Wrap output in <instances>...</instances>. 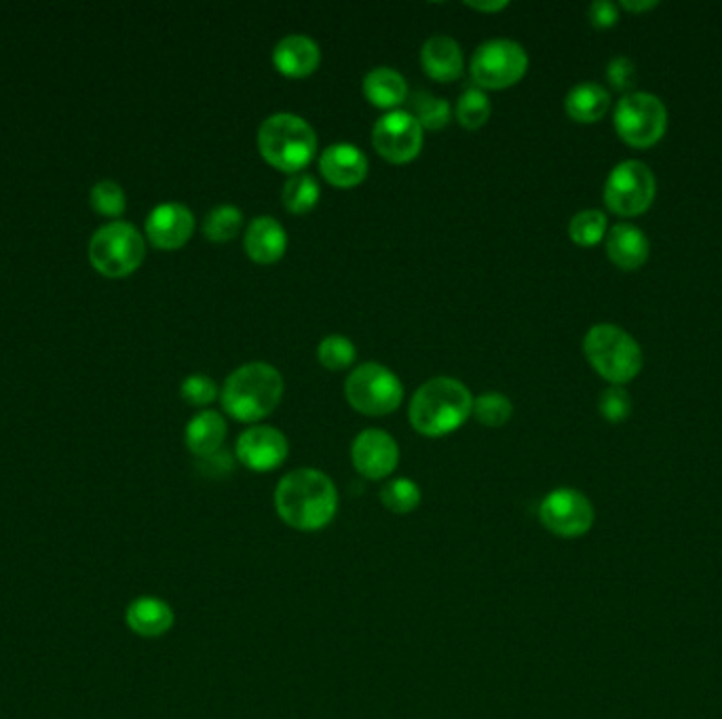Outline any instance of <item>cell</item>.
Returning <instances> with one entry per match:
<instances>
[{"instance_id": "6da1fadb", "label": "cell", "mask_w": 722, "mask_h": 719, "mask_svg": "<svg viewBox=\"0 0 722 719\" xmlns=\"http://www.w3.org/2000/svg\"><path fill=\"white\" fill-rule=\"evenodd\" d=\"M279 519L298 532H320L338 513V490L320 468H296L275 488Z\"/></svg>"}, {"instance_id": "7a4b0ae2", "label": "cell", "mask_w": 722, "mask_h": 719, "mask_svg": "<svg viewBox=\"0 0 722 719\" xmlns=\"http://www.w3.org/2000/svg\"><path fill=\"white\" fill-rule=\"evenodd\" d=\"M284 378L279 369L264 361L237 367L220 389L222 409L237 422L253 425L269 418L284 396Z\"/></svg>"}, {"instance_id": "3957f363", "label": "cell", "mask_w": 722, "mask_h": 719, "mask_svg": "<svg viewBox=\"0 0 722 719\" xmlns=\"http://www.w3.org/2000/svg\"><path fill=\"white\" fill-rule=\"evenodd\" d=\"M471 409L470 389L457 378L437 376L416 389L408 407V418L419 434L439 439L459 431L468 422Z\"/></svg>"}, {"instance_id": "277c9868", "label": "cell", "mask_w": 722, "mask_h": 719, "mask_svg": "<svg viewBox=\"0 0 722 719\" xmlns=\"http://www.w3.org/2000/svg\"><path fill=\"white\" fill-rule=\"evenodd\" d=\"M258 152L275 169L284 174H302L318 152L315 129L298 114L277 112L258 127Z\"/></svg>"}, {"instance_id": "5b68a950", "label": "cell", "mask_w": 722, "mask_h": 719, "mask_svg": "<svg viewBox=\"0 0 722 719\" xmlns=\"http://www.w3.org/2000/svg\"><path fill=\"white\" fill-rule=\"evenodd\" d=\"M583 353L589 365L614 387L634 380L643 369V349L617 325H594L585 333Z\"/></svg>"}, {"instance_id": "8992f818", "label": "cell", "mask_w": 722, "mask_h": 719, "mask_svg": "<svg viewBox=\"0 0 722 719\" xmlns=\"http://www.w3.org/2000/svg\"><path fill=\"white\" fill-rule=\"evenodd\" d=\"M145 257V237L129 222L114 219L104 224L100 230H96L89 243V260L94 268L112 279L136 273Z\"/></svg>"}, {"instance_id": "52a82bcc", "label": "cell", "mask_w": 722, "mask_h": 719, "mask_svg": "<svg viewBox=\"0 0 722 719\" xmlns=\"http://www.w3.org/2000/svg\"><path fill=\"white\" fill-rule=\"evenodd\" d=\"M347 403L370 418L389 416L403 401V384L398 376L381 363H361L345 380Z\"/></svg>"}, {"instance_id": "ba28073f", "label": "cell", "mask_w": 722, "mask_h": 719, "mask_svg": "<svg viewBox=\"0 0 722 719\" xmlns=\"http://www.w3.org/2000/svg\"><path fill=\"white\" fill-rule=\"evenodd\" d=\"M528 71V53L511 38H490L471 55L470 74L482 91H503L518 85Z\"/></svg>"}, {"instance_id": "9c48e42d", "label": "cell", "mask_w": 722, "mask_h": 719, "mask_svg": "<svg viewBox=\"0 0 722 719\" xmlns=\"http://www.w3.org/2000/svg\"><path fill=\"white\" fill-rule=\"evenodd\" d=\"M614 129L634 148L657 144L668 129V110L650 93H627L614 109Z\"/></svg>"}, {"instance_id": "30bf717a", "label": "cell", "mask_w": 722, "mask_h": 719, "mask_svg": "<svg viewBox=\"0 0 722 719\" xmlns=\"http://www.w3.org/2000/svg\"><path fill=\"white\" fill-rule=\"evenodd\" d=\"M657 180L640 161H623L614 167L605 184V201L619 216L645 214L655 199Z\"/></svg>"}, {"instance_id": "8fae6325", "label": "cell", "mask_w": 722, "mask_h": 719, "mask_svg": "<svg viewBox=\"0 0 722 719\" xmlns=\"http://www.w3.org/2000/svg\"><path fill=\"white\" fill-rule=\"evenodd\" d=\"M543 528L558 539H581L594 528L596 510L592 501L573 488H558L539 506Z\"/></svg>"}, {"instance_id": "7c38bea8", "label": "cell", "mask_w": 722, "mask_h": 719, "mask_svg": "<svg viewBox=\"0 0 722 719\" xmlns=\"http://www.w3.org/2000/svg\"><path fill=\"white\" fill-rule=\"evenodd\" d=\"M425 144V129L408 110H394L372 127V146L391 165L412 163Z\"/></svg>"}, {"instance_id": "4fadbf2b", "label": "cell", "mask_w": 722, "mask_h": 719, "mask_svg": "<svg viewBox=\"0 0 722 719\" xmlns=\"http://www.w3.org/2000/svg\"><path fill=\"white\" fill-rule=\"evenodd\" d=\"M288 437L275 427L253 425L237 437L235 456L253 472H271L288 461Z\"/></svg>"}, {"instance_id": "5bb4252c", "label": "cell", "mask_w": 722, "mask_h": 719, "mask_svg": "<svg viewBox=\"0 0 722 719\" xmlns=\"http://www.w3.org/2000/svg\"><path fill=\"white\" fill-rule=\"evenodd\" d=\"M351 463L370 481L387 479L399 465L398 441L383 429H365L351 443Z\"/></svg>"}, {"instance_id": "9a60e30c", "label": "cell", "mask_w": 722, "mask_h": 719, "mask_svg": "<svg viewBox=\"0 0 722 719\" xmlns=\"http://www.w3.org/2000/svg\"><path fill=\"white\" fill-rule=\"evenodd\" d=\"M192 232L195 216L182 203H161L146 217V237L157 250H180L190 241Z\"/></svg>"}, {"instance_id": "2e32d148", "label": "cell", "mask_w": 722, "mask_h": 719, "mask_svg": "<svg viewBox=\"0 0 722 719\" xmlns=\"http://www.w3.org/2000/svg\"><path fill=\"white\" fill-rule=\"evenodd\" d=\"M368 156L358 146L347 142L327 146L320 156V172L324 180L340 190H349L363 184L368 178Z\"/></svg>"}, {"instance_id": "e0dca14e", "label": "cell", "mask_w": 722, "mask_h": 719, "mask_svg": "<svg viewBox=\"0 0 722 719\" xmlns=\"http://www.w3.org/2000/svg\"><path fill=\"white\" fill-rule=\"evenodd\" d=\"M244 248L252 262L271 266L288 252V232L273 216L253 217L244 235Z\"/></svg>"}, {"instance_id": "ac0fdd59", "label": "cell", "mask_w": 722, "mask_h": 719, "mask_svg": "<svg viewBox=\"0 0 722 719\" xmlns=\"http://www.w3.org/2000/svg\"><path fill=\"white\" fill-rule=\"evenodd\" d=\"M322 64V49L311 37L288 35L273 49V66L286 78H307Z\"/></svg>"}, {"instance_id": "d6986e66", "label": "cell", "mask_w": 722, "mask_h": 719, "mask_svg": "<svg viewBox=\"0 0 722 719\" xmlns=\"http://www.w3.org/2000/svg\"><path fill=\"white\" fill-rule=\"evenodd\" d=\"M423 73L437 83H455L465 73V58L461 45L448 35H435L421 49Z\"/></svg>"}, {"instance_id": "ffe728a7", "label": "cell", "mask_w": 722, "mask_h": 719, "mask_svg": "<svg viewBox=\"0 0 722 719\" xmlns=\"http://www.w3.org/2000/svg\"><path fill=\"white\" fill-rule=\"evenodd\" d=\"M361 89H363L365 100L374 109L387 110V112L398 110L410 98L408 80L403 78V74L389 66H378L365 74Z\"/></svg>"}, {"instance_id": "44dd1931", "label": "cell", "mask_w": 722, "mask_h": 719, "mask_svg": "<svg viewBox=\"0 0 722 719\" xmlns=\"http://www.w3.org/2000/svg\"><path fill=\"white\" fill-rule=\"evenodd\" d=\"M226 432L224 416L214 409H203L186 425L184 441L192 456L206 461L222 450Z\"/></svg>"}, {"instance_id": "7402d4cb", "label": "cell", "mask_w": 722, "mask_h": 719, "mask_svg": "<svg viewBox=\"0 0 722 719\" xmlns=\"http://www.w3.org/2000/svg\"><path fill=\"white\" fill-rule=\"evenodd\" d=\"M607 253L621 270H636L649 257V239L632 224H617L607 237Z\"/></svg>"}, {"instance_id": "603a6c76", "label": "cell", "mask_w": 722, "mask_h": 719, "mask_svg": "<svg viewBox=\"0 0 722 719\" xmlns=\"http://www.w3.org/2000/svg\"><path fill=\"white\" fill-rule=\"evenodd\" d=\"M125 618L129 629L140 638H161L176 622L172 606L159 597H138L129 604Z\"/></svg>"}, {"instance_id": "cb8c5ba5", "label": "cell", "mask_w": 722, "mask_h": 719, "mask_svg": "<svg viewBox=\"0 0 722 719\" xmlns=\"http://www.w3.org/2000/svg\"><path fill=\"white\" fill-rule=\"evenodd\" d=\"M609 106H611V96L598 83H578L564 100L567 114L577 123L600 121L607 114Z\"/></svg>"}, {"instance_id": "d4e9b609", "label": "cell", "mask_w": 722, "mask_h": 719, "mask_svg": "<svg viewBox=\"0 0 722 719\" xmlns=\"http://www.w3.org/2000/svg\"><path fill=\"white\" fill-rule=\"evenodd\" d=\"M320 199H322L320 181L304 172L289 176L282 190V203L294 216H304V214L313 212L318 207Z\"/></svg>"}, {"instance_id": "484cf974", "label": "cell", "mask_w": 722, "mask_h": 719, "mask_svg": "<svg viewBox=\"0 0 722 719\" xmlns=\"http://www.w3.org/2000/svg\"><path fill=\"white\" fill-rule=\"evenodd\" d=\"M410 114L427 131H441L452 121L450 104L430 91H414L410 98Z\"/></svg>"}, {"instance_id": "4316f807", "label": "cell", "mask_w": 722, "mask_h": 719, "mask_svg": "<svg viewBox=\"0 0 722 719\" xmlns=\"http://www.w3.org/2000/svg\"><path fill=\"white\" fill-rule=\"evenodd\" d=\"M493 114V104L490 98L486 96V91H482L480 87L470 85L457 100L455 106V118L457 123L468 129V131H475L480 127H484L488 123Z\"/></svg>"}, {"instance_id": "83f0119b", "label": "cell", "mask_w": 722, "mask_h": 719, "mask_svg": "<svg viewBox=\"0 0 722 719\" xmlns=\"http://www.w3.org/2000/svg\"><path fill=\"white\" fill-rule=\"evenodd\" d=\"M421 501H423V494H421L419 483L408 477L389 479L381 488V503L394 515L414 513L421 506Z\"/></svg>"}, {"instance_id": "f1b7e54d", "label": "cell", "mask_w": 722, "mask_h": 719, "mask_svg": "<svg viewBox=\"0 0 722 719\" xmlns=\"http://www.w3.org/2000/svg\"><path fill=\"white\" fill-rule=\"evenodd\" d=\"M244 228V212L235 205H217L203 219V235L212 243H228Z\"/></svg>"}, {"instance_id": "f546056e", "label": "cell", "mask_w": 722, "mask_h": 719, "mask_svg": "<svg viewBox=\"0 0 722 719\" xmlns=\"http://www.w3.org/2000/svg\"><path fill=\"white\" fill-rule=\"evenodd\" d=\"M471 416L488 429H501L513 416V403L503 393H484L473 399Z\"/></svg>"}, {"instance_id": "4dcf8cb0", "label": "cell", "mask_w": 722, "mask_h": 719, "mask_svg": "<svg viewBox=\"0 0 722 719\" xmlns=\"http://www.w3.org/2000/svg\"><path fill=\"white\" fill-rule=\"evenodd\" d=\"M358 357L356 344L340 333H329L318 346V360L329 371H343L353 365Z\"/></svg>"}, {"instance_id": "1f68e13d", "label": "cell", "mask_w": 722, "mask_h": 719, "mask_svg": "<svg viewBox=\"0 0 722 719\" xmlns=\"http://www.w3.org/2000/svg\"><path fill=\"white\" fill-rule=\"evenodd\" d=\"M569 235L581 248H594L607 235V216L600 210H583L571 219Z\"/></svg>"}, {"instance_id": "d6a6232c", "label": "cell", "mask_w": 722, "mask_h": 719, "mask_svg": "<svg viewBox=\"0 0 722 719\" xmlns=\"http://www.w3.org/2000/svg\"><path fill=\"white\" fill-rule=\"evenodd\" d=\"M127 199L123 188L116 181H98L91 188V207L107 217H119L125 212Z\"/></svg>"}, {"instance_id": "836d02e7", "label": "cell", "mask_w": 722, "mask_h": 719, "mask_svg": "<svg viewBox=\"0 0 722 719\" xmlns=\"http://www.w3.org/2000/svg\"><path fill=\"white\" fill-rule=\"evenodd\" d=\"M180 395L192 407H206L216 401L220 396V389L210 376L192 374L182 382Z\"/></svg>"}, {"instance_id": "e575fe53", "label": "cell", "mask_w": 722, "mask_h": 719, "mask_svg": "<svg viewBox=\"0 0 722 719\" xmlns=\"http://www.w3.org/2000/svg\"><path fill=\"white\" fill-rule=\"evenodd\" d=\"M598 409L602 414L605 420H609L611 425H619L623 420H627L630 412H632V399L627 395V391L623 387H611L607 389L600 401H598Z\"/></svg>"}, {"instance_id": "d590c367", "label": "cell", "mask_w": 722, "mask_h": 719, "mask_svg": "<svg viewBox=\"0 0 722 719\" xmlns=\"http://www.w3.org/2000/svg\"><path fill=\"white\" fill-rule=\"evenodd\" d=\"M607 78L614 89L630 91L638 80V71L630 58H614L607 68Z\"/></svg>"}, {"instance_id": "8d00e7d4", "label": "cell", "mask_w": 722, "mask_h": 719, "mask_svg": "<svg viewBox=\"0 0 722 719\" xmlns=\"http://www.w3.org/2000/svg\"><path fill=\"white\" fill-rule=\"evenodd\" d=\"M619 20V11H617V4L609 2V0H596L589 4V22L605 30V28H613Z\"/></svg>"}, {"instance_id": "74e56055", "label": "cell", "mask_w": 722, "mask_h": 719, "mask_svg": "<svg viewBox=\"0 0 722 719\" xmlns=\"http://www.w3.org/2000/svg\"><path fill=\"white\" fill-rule=\"evenodd\" d=\"M468 7L480 13H499L509 7L506 0H493V2H468Z\"/></svg>"}, {"instance_id": "f35d334b", "label": "cell", "mask_w": 722, "mask_h": 719, "mask_svg": "<svg viewBox=\"0 0 722 719\" xmlns=\"http://www.w3.org/2000/svg\"><path fill=\"white\" fill-rule=\"evenodd\" d=\"M652 7H657V2H623V9L627 11H649Z\"/></svg>"}]
</instances>
